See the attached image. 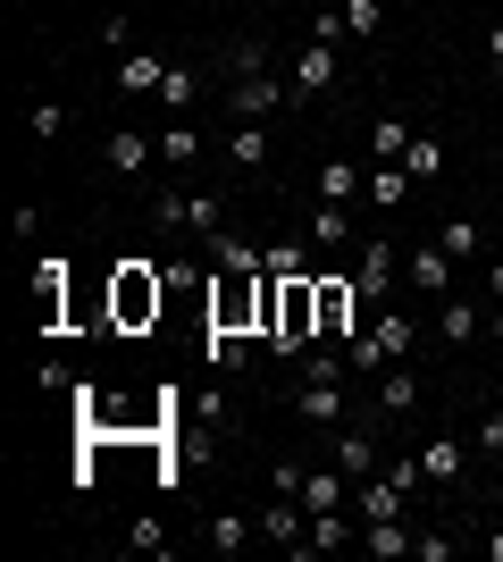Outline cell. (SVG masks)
<instances>
[{"mask_svg":"<svg viewBox=\"0 0 503 562\" xmlns=\"http://www.w3.org/2000/svg\"><path fill=\"white\" fill-rule=\"evenodd\" d=\"M59 303H68V260L43 252L34 260V311H43V328H59Z\"/></svg>","mask_w":503,"mask_h":562,"instance_id":"8fae6325","label":"cell"},{"mask_svg":"<svg viewBox=\"0 0 503 562\" xmlns=\"http://www.w3.org/2000/svg\"><path fill=\"white\" fill-rule=\"evenodd\" d=\"M344 495H353V479H344V470H302V504H311V513H344Z\"/></svg>","mask_w":503,"mask_h":562,"instance_id":"d6986e66","label":"cell"},{"mask_svg":"<svg viewBox=\"0 0 503 562\" xmlns=\"http://www.w3.org/2000/svg\"><path fill=\"white\" fill-rule=\"evenodd\" d=\"M479 328H487V311L470 303V294H445V303H436V336H445V345H470Z\"/></svg>","mask_w":503,"mask_h":562,"instance_id":"5bb4252c","label":"cell"},{"mask_svg":"<svg viewBox=\"0 0 503 562\" xmlns=\"http://www.w3.org/2000/svg\"><path fill=\"white\" fill-rule=\"evenodd\" d=\"M487 562H503V529H495V538H487Z\"/></svg>","mask_w":503,"mask_h":562,"instance_id":"b9f144b4","label":"cell"},{"mask_svg":"<svg viewBox=\"0 0 503 562\" xmlns=\"http://www.w3.org/2000/svg\"><path fill=\"white\" fill-rule=\"evenodd\" d=\"M403 479H353V504H361V520H403Z\"/></svg>","mask_w":503,"mask_h":562,"instance_id":"4fadbf2b","label":"cell"},{"mask_svg":"<svg viewBox=\"0 0 503 562\" xmlns=\"http://www.w3.org/2000/svg\"><path fill=\"white\" fill-rule=\"evenodd\" d=\"M344 25H353V43H378L386 34V0H344Z\"/></svg>","mask_w":503,"mask_h":562,"instance_id":"f546056e","label":"cell"},{"mask_svg":"<svg viewBox=\"0 0 503 562\" xmlns=\"http://www.w3.org/2000/svg\"><path fill=\"white\" fill-rule=\"evenodd\" d=\"M369 336H378L386 361H411V352H420V319H411V311H378V328H369Z\"/></svg>","mask_w":503,"mask_h":562,"instance_id":"e0dca14e","label":"cell"},{"mask_svg":"<svg viewBox=\"0 0 503 562\" xmlns=\"http://www.w3.org/2000/svg\"><path fill=\"white\" fill-rule=\"evenodd\" d=\"M243 538H261V529H252V520H227V513H218V529H210V546H218V554H236Z\"/></svg>","mask_w":503,"mask_h":562,"instance_id":"d590c367","label":"cell"},{"mask_svg":"<svg viewBox=\"0 0 503 562\" xmlns=\"http://www.w3.org/2000/svg\"><path fill=\"white\" fill-rule=\"evenodd\" d=\"M495 336H503V328H495ZM495 386H503V352H495Z\"/></svg>","mask_w":503,"mask_h":562,"instance_id":"7bdbcfd3","label":"cell"},{"mask_svg":"<svg viewBox=\"0 0 503 562\" xmlns=\"http://www.w3.org/2000/svg\"><path fill=\"white\" fill-rule=\"evenodd\" d=\"M487 68H495V76H503V18H495V25H487Z\"/></svg>","mask_w":503,"mask_h":562,"instance_id":"ab89813d","label":"cell"},{"mask_svg":"<svg viewBox=\"0 0 503 562\" xmlns=\"http://www.w3.org/2000/svg\"><path fill=\"white\" fill-rule=\"evenodd\" d=\"M420 403V378H411V361H386L378 370V412H411Z\"/></svg>","mask_w":503,"mask_h":562,"instance_id":"44dd1931","label":"cell"},{"mask_svg":"<svg viewBox=\"0 0 503 562\" xmlns=\"http://www.w3.org/2000/svg\"><path fill=\"white\" fill-rule=\"evenodd\" d=\"M487 294H495V311H503V260H495V269H487Z\"/></svg>","mask_w":503,"mask_h":562,"instance_id":"60d3db41","label":"cell"},{"mask_svg":"<svg viewBox=\"0 0 503 562\" xmlns=\"http://www.w3.org/2000/svg\"><path fill=\"white\" fill-rule=\"evenodd\" d=\"M160 76H168V59H151V50H126V59H118V93H126V101H144V93H160Z\"/></svg>","mask_w":503,"mask_h":562,"instance_id":"ffe728a7","label":"cell"},{"mask_svg":"<svg viewBox=\"0 0 503 562\" xmlns=\"http://www.w3.org/2000/svg\"><path fill=\"white\" fill-rule=\"evenodd\" d=\"M328 437H335V453H328V462L344 470V479H369V470H386V453H378V437H369V428H353V420H344V428H328Z\"/></svg>","mask_w":503,"mask_h":562,"instance_id":"52a82bcc","label":"cell"},{"mask_svg":"<svg viewBox=\"0 0 503 562\" xmlns=\"http://www.w3.org/2000/svg\"><path fill=\"white\" fill-rule=\"evenodd\" d=\"M311 43H335V50L353 43V25H344V9H319V18H311Z\"/></svg>","mask_w":503,"mask_h":562,"instance_id":"e575fe53","label":"cell"},{"mask_svg":"<svg viewBox=\"0 0 503 562\" xmlns=\"http://www.w3.org/2000/svg\"><path fill=\"white\" fill-rule=\"evenodd\" d=\"M202 352H210L218 378H236L243 361H252V328H210V336H202Z\"/></svg>","mask_w":503,"mask_h":562,"instance_id":"ac0fdd59","label":"cell"},{"mask_svg":"<svg viewBox=\"0 0 503 562\" xmlns=\"http://www.w3.org/2000/svg\"><path fill=\"white\" fill-rule=\"evenodd\" d=\"M403 177H411V186H436V177H445V143H436V135H411Z\"/></svg>","mask_w":503,"mask_h":562,"instance_id":"603a6c76","label":"cell"},{"mask_svg":"<svg viewBox=\"0 0 503 562\" xmlns=\"http://www.w3.org/2000/svg\"><path fill=\"white\" fill-rule=\"evenodd\" d=\"M268 278H319V269H311V235H302V244L277 235V244H268Z\"/></svg>","mask_w":503,"mask_h":562,"instance_id":"cb8c5ba5","label":"cell"},{"mask_svg":"<svg viewBox=\"0 0 503 562\" xmlns=\"http://www.w3.org/2000/svg\"><path fill=\"white\" fill-rule=\"evenodd\" d=\"M454 269H461V260L445 252V244H420V252H411V285H420V294H436V303L454 294Z\"/></svg>","mask_w":503,"mask_h":562,"instance_id":"9c48e42d","label":"cell"},{"mask_svg":"<svg viewBox=\"0 0 503 562\" xmlns=\"http://www.w3.org/2000/svg\"><path fill=\"white\" fill-rule=\"evenodd\" d=\"M353 193H361V168L353 160H328V168H319V202H353Z\"/></svg>","mask_w":503,"mask_h":562,"instance_id":"4dcf8cb0","label":"cell"},{"mask_svg":"<svg viewBox=\"0 0 503 562\" xmlns=\"http://www.w3.org/2000/svg\"><path fill=\"white\" fill-rule=\"evenodd\" d=\"M193 93H202V76H193V68H168L160 76V101H168V110H193Z\"/></svg>","mask_w":503,"mask_h":562,"instance_id":"836d02e7","label":"cell"},{"mask_svg":"<svg viewBox=\"0 0 503 562\" xmlns=\"http://www.w3.org/2000/svg\"><path fill=\"white\" fill-rule=\"evenodd\" d=\"M302 235H311L319 252H335V244H353V211H344V202H311V218H302Z\"/></svg>","mask_w":503,"mask_h":562,"instance_id":"2e32d148","label":"cell"},{"mask_svg":"<svg viewBox=\"0 0 503 562\" xmlns=\"http://www.w3.org/2000/svg\"><path fill=\"white\" fill-rule=\"evenodd\" d=\"M261 538L286 546V554H302V546H311V504H302V495H277V504L261 513Z\"/></svg>","mask_w":503,"mask_h":562,"instance_id":"5b68a950","label":"cell"},{"mask_svg":"<svg viewBox=\"0 0 503 562\" xmlns=\"http://www.w3.org/2000/svg\"><path fill=\"white\" fill-rule=\"evenodd\" d=\"M461 462H470V437H428L420 446V479H436V487H454Z\"/></svg>","mask_w":503,"mask_h":562,"instance_id":"7c38bea8","label":"cell"},{"mask_svg":"<svg viewBox=\"0 0 503 562\" xmlns=\"http://www.w3.org/2000/svg\"><path fill=\"white\" fill-rule=\"evenodd\" d=\"M252 68H268L261 43H236V50H227V76H252Z\"/></svg>","mask_w":503,"mask_h":562,"instance_id":"8d00e7d4","label":"cell"},{"mask_svg":"<svg viewBox=\"0 0 503 562\" xmlns=\"http://www.w3.org/2000/svg\"><path fill=\"white\" fill-rule=\"evenodd\" d=\"M344 538H353V529H344V513H311V546H302V554H335Z\"/></svg>","mask_w":503,"mask_h":562,"instance_id":"1f68e13d","label":"cell"},{"mask_svg":"<svg viewBox=\"0 0 503 562\" xmlns=\"http://www.w3.org/2000/svg\"><path fill=\"white\" fill-rule=\"evenodd\" d=\"M126 34H135V18H126V9H110V18H101V43L126 50Z\"/></svg>","mask_w":503,"mask_h":562,"instance_id":"74e56055","label":"cell"},{"mask_svg":"<svg viewBox=\"0 0 503 562\" xmlns=\"http://www.w3.org/2000/svg\"><path fill=\"white\" fill-rule=\"evenodd\" d=\"M353 311H361L353 278H319V336H328V345H353Z\"/></svg>","mask_w":503,"mask_h":562,"instance_id":"3957f363","label":"cell"},{"mask_svg":"<svg viewBox=\"0 0 503 562\" xmlns=\"http://www.w3.org/2000/svg\"><path fill=\"white\" fill-rule=\"evenodd\" d=\"M151 151H160V135H144V126H110V143H101L110 177H151Z\"/></svg>","mask_w":503,"mask_h":562,"instance_id":"8992f818","label":"cell"},{"mask_svg":"<svg viewBox=\"0 0 503 562\" xmlns=\"http://www.w3.org/2000/svg\"><path fill=\"white\" fill-rule=\"evenodd\" d=\"M411 193H420V186L403 177V160H378V177H369V202H386V211H403Z\"/></svg>","mask_w":503,"mask_h":562,"instance_id":"d4e9b609","label":"cell"},{"mask_svg":"<svg viewBox=\"0 0 503 562\" xmlns=\"http://www.w3.org/2000/svg\"><path fill=\"white\" fill-rule=\"evenodd\" d=\"M210 244H218V269H227V278H261V269H268V252H261V244H243V235H210Z\"/></svg>","mask_w":503,"mask_h":562,"instance_id":"7402d4cb","label":"cell"},{"mask_svg":"<svg viewBox=\"0 0 503 562\" xmlns=\"http://www.w3.org/2000/svg\"><path fill=\"white\" fill-rule=\"evenodd\" d=\"M361 546H369V554H378V562H403V554H411V546H420V538H411L403 520H369V538H361Z\"/></svg>","mask_w":503,"mask_h":562,"instance_id":"4316f807","label":"cell"},{"mask_svg":"<svg viewBox=\"0 0 503 562\" xmlns=\"http://www.w3.org/2000/svg\"><path fill=\"white\" fill-rule=\"evenodd\" d=\"M227 101H236V117H277L286 101H302V93H294V76L252 68V76H227Z\"/></svg>","mask_w":503,"mask_h":562,"instance_id":"7a4b0ae2","label":"cell"},{"mask_svg":"<svg viewBox=\"0 0 503 562\" xmlns=\"http://www.w3.org/2000/svg\"><path fill=\"white\" fill-rule=\"evenodd\" d=\"M335 76H344V50H335V43H302V50H294V93H302V101L335 93Z\"/></svg>","mask_w":503,"mask_h":562,"instance_id":"277c9868","label":"cell"},{"mask_svg":"<svg viewBox=\"0 0 503 562\" xmlns=\"http://www.w3.org/2000/svg\"><path fill=\"white\" fill-rule=\"evenodd\" d=\"M369 151H378V160H403V151H411V117L386 110L378 126H369Z\"/></svg>","mask_w":503,"mask_h":562,"instance_id":"83f0119b","label":"cell"},{"mask_svg":"<svg viewBox=\"0 0 503 562\" xmlns=\"http://www.w3.org/2000/svg\"><path fill=\"white\" fill-rule=\"evenodd\" d=\"M160 160H168V168H193V160H202V135H193L185 117H176V126H160Z\"/></svg>","mask_w":503,"mask_h":562,"instance_id":"f1b7e54d","label":"cell"},{"mask_svg":"<svg viewBox=\"0 0 503 562\" xmlns=\"http://www.w3.org/2000/svg\"><path fill=\"white\" fill-rule=\"evenodd\" d=\"M294 412H302L311 428H344V378H302Z\"/></svg>","mask_w":503,"mask_h":562,"instance_id":"ba28073f","label":"cell"},{"mask_svg":"<svg viewBox=\"0 0 503 562\" xmlns=\"http://www.w3.org/2000/svg\"><path fill=\"white\" fill-rule=\"evenodd\" d=\"M160 303H168V278L144 269V260H126L118 285H110V319H118V328H144V319H160Z\"/></svg>","mask_w":503,"mask_h":562,"instance_id":"6da1fadb","label":"cell"},{"mask_svg":"<svg viewBox=\"0 0 503 562\" xmlns=\"http://www.w3.org/2000/svg\"><path fill=\"white\" fill-rule=\"evenodd\" d=\"M126 546H135V554H160L168 529H160V520H135V538H126Z\"/></svg>","mask_w":503,"mask_h":562,"instance_id":"f35d334b","label":"cell"},{"mask_svg":"<svg viewBox=\"0 0 503 562\" xmlns=\"http://www.w3.org/2000/svg\"><path fill=\"white\" fill-rule=\"evenodd\" d=\"M470 453H479V462H487V470H495V462H503V412H487V420H479V428H470Z\"/></svg>","mask_w":503,"mask_h":562,"instance_id":"d6a6232c","label":"cell"},{"mask_svg":"<svg viewBox=\"0 0 503 562\" xmlns=\"http://www.w3.org/2000/svg\"><path fill=\"white\" fill-rule=\"evenodd\" d=\"M268 151H277V143H268V126H261V117H243L236 135H227V160H236L243 177H261V168H268Z\"/></svg>","mask_w":503,"mask_h":562,"instance_id":"9a60e30c","label":"cell"},{"mask_svg":"<svg viewBox=\"0 0 503 562\" xmlns=\"http://www.w3.org/2000/svg\"><path fill=\"white\" fill-rule=\"evenodd\" d=\"M361 303H386V294H395V244H386V235H378V244H361Z\"/></svg>","mask_w":503,"mask_h":562,"instance_id":"30bf717a","label":"cell"},{"mask_svg":"<svg viewBox=\"0 0 503 562\" xmlns=\"http://www.w3.org/2000/svg\"><path fill=\"white\" fill-rule=\"evenodd\" d=\"M436 244H445L454 260H479V252H487V227H479V218H445V227H436Z\"/></svg>","mask_w":503,"mask_h":562,"instance_id":"484cf974","label":"cell"}]
</instances>
